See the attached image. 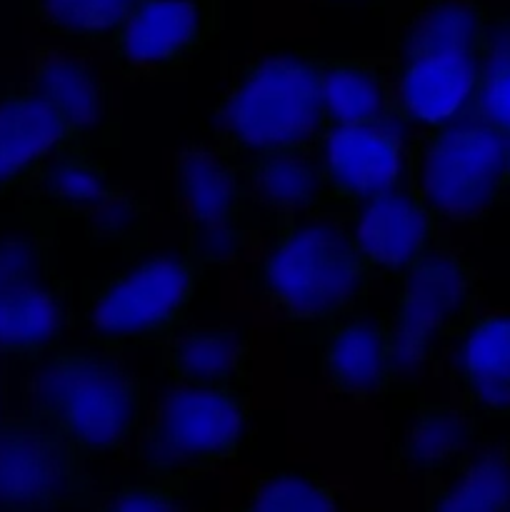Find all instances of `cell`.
<instances>
[{"mask_svg": "<svg viewBox=\"0 0 510 512\" xmlns=\"http://www.w3.org/2000/svg\"><path fill=\"white\" fill-rule=\"evenodd\" d=\"M385 63L413 128L468 113L493 53L485 0H388Z\"/></svg>", "mask_w": 510, "mask_h": 512, "instance_id": "cell-1", "label": "cell"}, {"mask_svg": "<svg viewBox=\"0 0 510 512\" xmlns=\"http://www.w3.org/2000/svg\"><path fill=\"white\" fill-rule=\"evenodd\" d=\"M25 363V415L60 435L85 463L128 453L148 410V388L118 350L68 340Z\"/></svg>", "mask_w": 510, "mask_h": 512, "instance_id": "cell-2", "label": "cell"}, {"mask_svg": "<svg viewBox=\"0 0 510 512\" xmlns=\"http://www.w3.org/2000/svg\"><path fill=\"white\" fill-rule=\"evenodd\" d=\"M320 50H263L230 78L210 120V140L235 163L313 153L330 130Z\"/></svg>", "mask_w": 510, "mask_h": 512, "instance_id": "cell-3", "label": "cell"}, {"mask_svg": "<svg viewBox=\"0 0 510 512\" xmlns=\"http://www.w3.org/2000/svg\"><path fill=\"white\" fill-rule=\"evenodd\" d=\"M270 230L258 265V295L270 310L320 328L363 310L373 278L340 220L288 215Z\"/></svg>", "mask_w": 510, "mask_h": 512, "instance_id": "cell-4", "label": "cell"}, {"mask_svg": "<svg viewBox=\"0 0 510 512\" xmlns=\"http://www.w3.org/2000/svg\"><path fill=\"white\" fill-rule=\"evenodd\" d=\"M78 330L73 283L60 273L55 218L0 215V355L35 358Z\"/></svg>", "mask_w": 510, "mask_h": 512, "instance_id": "cell-5", "label": "cell"}, {"mask_svg": "<svg viewBox=\"0 0 510 512\" xmlns=\"http://www.w3.org/2000/svg\"><path fill=\"white\" fill-rule=\"evenodd\" d=\"M203 263L185 253L135 255L123 270L80 283L78 330L100 348H160L180 325L203 278Z\"/></svg>", "mask_w": 510, "mask_h": 512, "instance_id": "cell-6", "label": "cell"}, {"mask_svg": "<svg viewBox=\"0 0 510 512\" xmlns=\"http://www.w3.org/2000/svg\"><path fill=\"white\" fill-rule=\"evenodd\" d=\"M248 388L170 383L148 405L135 435L143 478L195 480L235 463L250 433Z\"/></svg>", "mask_w": 510, "mask_h": 512, "instance_id": "cell-7", "label": "cell"}, {"mask_svg": "<svg viewBox=\"0 0 510 512\" xmlns=\"http://www.w3.org/2000/svg\"><path fill=\"white\" fill-rule=\"evenodd\" d=\"M173 208L180 248L205 270L238 263L263 228L238 163L213 140H195L175 153Z\"/></svg>", "mask_w": 510, "mask_h": 512, "instance_id": "cell-8", "label": "cell"}, {"mask_svg": "<svg viewBox=\"0 0 510 512\" xmlns=\"http://www.w3.org/2000/svg\"><path fill=\"white\" fill-rule=\"evenodd\" d=\"M505 140L473 113L410 135L413 178L443 223L475 225L503 203Z\"/></svg>", "mask_w": 510, "mask_h": 512, "instance_id": "cell-9", "label": "cell"}, {"mask_svg": "<svg viewBox=\"0 0 510 512\" xmlns=\"http://www.w3.org/2000/svg\"><path fill=\"white\" fill-rule=\"evenodd\" d=\"M23 203L50 218H75L95 248H110L133 260L148 248L150 203L110 178L105 160L63 155L50 160L20 188Z\"/></svg>", "mask_w": 510, "mask_h": 512, "instance_id": "cell-10", "label": "cell"}, {"mask_svg": "<svg viewBox=\"0 0 510 512\" xmlns=\"http://www.w3.org/2000/svg\"><path fill=\"white\" fill-rule=\"evenodd\" d=\"M395 285L393 325L400 363H438L478 315L480 270L443 233Z\"/></svg>", "mask_w": 510, "mask_h": 512, "instance_id": "cell-11", "label": "cell"}, {"mask_svg": "<svg viewBox=\"0 0 510 512\" xmlns=\"http://www.w3.org/2000/svg\"><path fill=\"white\" fill-rule=\"evenodd\" d=\"M85 465L30 415L0 420V510H90L95 488Z\"/></svg>", "mask_w": 510, "mask_h": 512, "instance_id": "cell-12", "label": "cell"}, {"mask_svg": "<svg viewBox=\"0 0 510 512\" xmlns=\"http://www.w3.org/2000/svg\"><path fill=\"white\" fill-rule=\"evenodd\" d=\"M223 0H138L108 45L120 78L173 80L223 28Z\"/></svg>", "mask_w": 510, "mask_h": 512, "instance_id": "cell-13", "label": "cell"}, {"mask_svg": "<svg viewBox=\"0 0 510 512\" xmlns=\"http://www.w3.org/2000/svg\"><path fill=\"white\" fill-rule=\"evenodd\" d=\"M343 225L370 278L390 283H398L445 233L443 218L420 193L413 170L385 193L350 205Z\"/></svg>", "mask_w": 510, "mask_h": 512, "instance_id": "cell-14", "label": "cell"}, {"mask_svg": "<svg viewBox=\"0 0 510 512\" xmlns=\"http://www.w3.org/2000/svg\"><path fill=\"white\" fill-rule=\"evenodd\" d=\"M400 350L393 315L355 313L323 325L320 370L343 403L368 405L388 398L400 380Z\"/></svg>", "mask_w": 510, "mask_h": 512, "instance_id": "cell-15", "label": "cell"}, {"mask_svg": "<svg viewBox=\"0 0 510 512\" xmlns=\"http://www.w3.org/2000/svg\"><path fill=\"white\" fill-rule=\"evenodd\" d=\"M28 73L30 88L63 113L90 153L98 148H118L123 123L115 110L113 85L88 55L40 45L30 50Z\"/></svg>", "mask_w": 510, "mask_h": 512, "instance_id": "cell-16", "label": "cell"}, {"mask_svg": "<svg viewBox=\"0 0 510 512\" xmlns=\"http://www.w3.org/2000/svg\"><path fill=\"white\" fill-rule=\"evenodd\" d=\"M90 155L78 130L30 85L0 83V193H20L50 160Z\"/></svg>", "mask_w": 510, "mask_h": 512, "instance_id": "cell-17", "label": "cell"}, {"mask_svg": "<svg viewBox=\"0 0 510 512\" xmlns=\"http://www.w3.org/2000/svg\"><path fill=\"white\" fill-rule=\"evenodd\" d=\"M408 128L388 125H330L318 148L330 190L343 205L385 193L408 175Z\"/></svg>", "mask_w": 510, "mask_h": 512, "instance_id": "cell-18", "label": "cell"}, {"mask_svg": "<svg viewBox=\"0 0 510 512\" xmlns=\"http://www.w3.org/2000/svg\"><path fill=\"white\" fill-rule=\"evenodd\" d=\"M238 168L245 190L268 228L278 218H288V215L335 218L343 223L345 213L350 210L330 190L318 150L263 155V158L238 163Z\"/></svg>", "mask_w": 510, "mask_h": 512, "instance_id": "cell-19", "label": "cell"}, {"mask_svg": "<svg viewBox=\"0 0 510 512\" xmlns=\"http://www.w3.org/2000/svg\"><path fill=\"white\" fill-rule=\"evenodd\" d=\"M453 400L478 418L510 420V313L475 315L453 355Z\"/></svg>", "mask_w": 510, "mask_h": 512, "instance_id": "cell-20", "label": "cell"}, {"mask_svg": "<svg viewBox=\"0 0 510 512\" xmlns=\"http://www.w3.org/2000/svg\"><path fill=\"white\" fill-rule=\"evenodd\" d=\"M158 350L170 383L193 388H248L250 383L253 343L240 325H180Z\"/></svg>", "mask_w": 510, "mask_h": 512, "instance_id": "cell-21", "label": "cell"}, {"mask_svg": "<svg viewBox=\"0 0 510 512\" xmlns=\"http://www.w3.org/2000/svg\"><path fill=\"white\" fill-rule=\"evenodd\" d=\"M320 85L330 125H388L405 123L395 95L393 75L385 58L368 55H320Z\"/></svg>", "mask_w": 510, "mask_h": 512, "instance_id": "cell-22", "label": "cell"}, {"mask_svg": "<svg viewBox=\"0 0 510 512\" xmlns=\"http://www.w3.org/2000/svg\"><path fill=\"white\" fill-rule=\"evenodd\" d=\"M475 413L453 403H423L413 415L403 440L388 460L390 475H418L428 480L458 463L475 443L483 440V428Z\"/></svg>", "mask_w": 510, "mask_h": 512, "instance_id": "cell-23", "label": "cell"}, {"mask_svg": "<svg viewBox=\"0 0 510 512\" xmlns=\"http://www.w3.org/2000/svg\"><path fill=\"white\" fill-rule=\"evenodd\" d=\"M423 483L425 510H510V445L483 438L445 473Z\"/></svg>", "mask_w": 510, "mask_h": 512, "instance_id": "cell-24", "label": "cell"}, {"mask_svg": "<svg viewBox=\"0 0 510 512\" xmlns=\"http://www.w3.org/2000/svg\"><path fill=\"white\" fill-rule=\"evenodd\" d=\"M138 0H25L40 28L68 43L108 45L120 20Z\"/></svg>", "mask_w": 510, "mask_h": 512, "instance_id": "cell-25", "label": "cell"}, {"mask_svg": "<svg viewBox=\"0 0 510 512\" xmlns=\"http://www.w3.org/2000/svg\"><path fill=\"white\" fill-rule=\"evenodd\" d=\"M340 505H343L340 490L318 473L278 470L250 480L240 508L258 512H330L338 510Z\"/></svg>", "mask_w": 510, "mask_h": 512, "instance_id": "cell-26", "label": "cell"}, {"mask_svg": "<svg viewBox=\"0 0 510 512\" xmlns=\"http://www.w3.org/2000/svg\"><path fill=\"white\" fill-rule=\"evenodd\" d=\"M493 30L500 38L493 35V53L468 113L498 133L510 135V28L503 15H493Z\"/></svg>", "mask_w": 510, "mask_h": 512, "instance_id": "cell-27", "label": "cell"}, {"mask_svg": "<svg viewBox=\"0 0 510 512\" xmlns=\"http://www.w3.org/2000/svg\"><path fill=\"white\" fill-rule=\"evenodd\" d=\"M188 485V480L180 478H145L143 483L123 485V488L103 493L100 498H95L93 508L125 512L178 510L188 498Z\"/></svg>", "mask_w": 510, "mask_h": 512, "instance_id": "cell-28", "label": "cell"}, {"mask_svg": "<svg viewBox=\"0 0 510 512\" xmlns=\"http://www.w3.org/2000/svg\"><path fill=\"white\" fill-rule=\"evenodd\" d=\"M310 3L320 5V8H370L385 13L388 0H310Z\"/></svg>", "mask_w": 510, "mask_h": 512, "instance_id": "cell-29", "label": "cell"}, {"mask_svg": "<svg viewBox=\"0 0 510 512\" xmlns=\"http://www.w3.org/2000/svg\"><path fill=\"white\" fill-rule=\"evenodd\" d=\"M503 193L505 198L510 195V135L505 140V165H503Z\"/></svg>", "mask_w": 510, "mask_h": 512, "instance_id": "cell-30", "label": "cell"}, {"mask_svg": "<svg viewBox=\"0 0 510 512\" xmlns=\"http://www.w3.org/2000/svg\"><path fill=\"white\" fill-rule=\"evenodd\" d=\"M503 20H505V25H508V28H510V15H503Z\"/></svg>", "mask_w": 510, "mask_h": 512, "instance_id": "cell-31", "label": "cell"}, {"mask_svg": "<svg viewBox=\"0 0 510 512\" xmlns=\"http://www.w3.org/2000/svg\"><path fill=\"white\" fill-rule=\"evenodd\" d=\"M5 198H8V195H3V193H0V203H3V200H5Z\"/></svg>", "mask_w": 510, "mask_h": 512, "instance_id": "cell-32", "label": "cell"}]
</instances>
